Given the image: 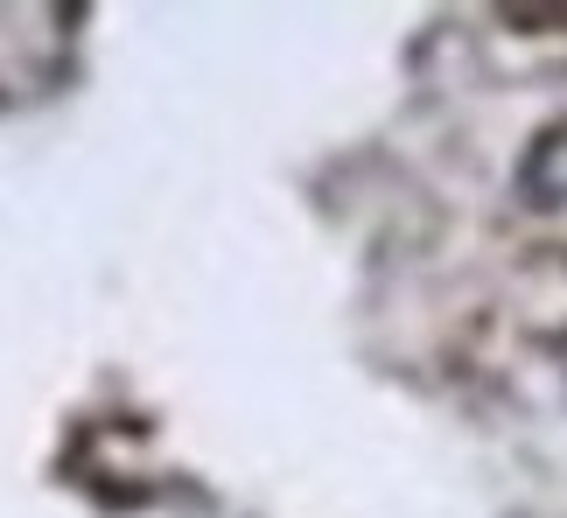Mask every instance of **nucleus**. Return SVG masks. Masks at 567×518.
Returning <instances> with one entry per match:
<instances>
[{
  "instance_id": "f257e3e1",
  "label": "nucleus",
  "mask_w": 567,
  "mask_h": 518,
  "mask_svg": "<svg viewBox=\"0 0 567 518\" xmlns=\"http://www.w3.org/2000/svg\"><path fill=\"white\" fill-rule=\"evenodd\" d=\"M518 189H526V204H539V210H567V120L547 126V134L526 147Z\"/></svg>"
}]
</instances>
